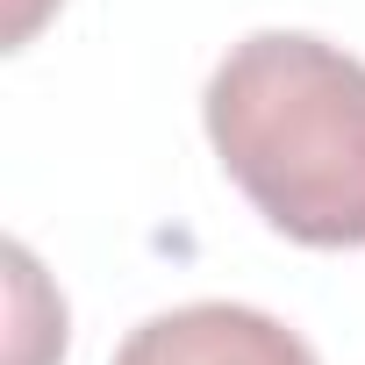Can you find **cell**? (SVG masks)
<instances>
[{
	"instance_id": "2",
	"label": "cell",
	"mask_w": 365,
	"mask_h": 365,
	"mask_svg": "<svg viewBox=\"0 0 365 365\" xmlns=\"http://www.w3.org/2000/svg\"><path fill=\"white\" fill-rule=\"evenodd\" d=\"M115 365H315V351L265 308L187 301V308H165L143 329H129Z\"/></svg>"
},
{
	"instance_id": "1",
	"label": "cell",
	"mask_w": 365,
	"mask_h": 365,
	"mask_svg": "<svg viewBox=\"0 0 365 365\" xmlns=\"http://www.w3.org/2000/svg\"><path fill=\"white\" fill-rule=\"evenodd\" d=\"M208 136L251 208L315 251L365 244V65L301 29L244 36L208 79Z\"/></svg>"
}]
</instances>
